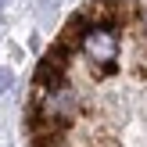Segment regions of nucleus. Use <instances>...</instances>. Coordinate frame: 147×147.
Instances as JSON below:
<instances>
[{
  "label": "nucleus",
  "instance_id": "f257e3e1",
  "mask_svg": "<svg viewBox=\"0 0 147 147\" xmlns=\"http://www.w3.org/2000/svg\"><path fill=\"white\" fill-rule=\"evenodd\" d=\"M29 147H147V0H90L43 50L25 97Z\"/></svg>",
  "mask_w": 147,
  "mask_h": 147
}]
</instances>
